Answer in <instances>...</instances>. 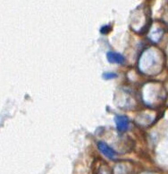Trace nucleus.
Here are the masks:
<instances>
[{
    "label": "nucleus",
    "instance_id": "obj_1",
    "mask_svg": "<svg viewBox=\"0 0 168 174\" xmlns=\"http://www.w3.org/2000/svg\"><path fill=\"white\" fill-rule=\"evenodd\" d=\"M98 148L106 157H107L109 159H114L116 155V153L108 145H107L104 142H98Z\"/></svg>",
    "mask_w": 168,
    "mask_h": 174
},
{
    "label": "nucleus",
    "instance_id": "obj_2",
    "mask_svg": "<svg viewBox=\"0 0 168 174\" xmlns=\"http://www.w3.org/2000/svg\"><path fill=\"white\" fill-rule=\"evenodd\" d=\"M115 121L116 124V128L119 131L124 132L127 130V128L129 127V119L126 116L118 115L115 118Z\"/></svg>",
    "mask_w": 168,
    "mask_h": 174
},
{
    "label": "nucleus",
    "instance_id": "obj_3",
    "mask_svg": "<svg viewBox=\"0 0 168 174\" xmlns=\"http://www.w3.org/2000/svg\"><path fill=\"white\" fill-rule=\"evenodd\" d=\"M107 58L110 63H115V64H122L124 62V57L119 53H115V52H107Z\"/></svg>",
    "mask_w": 168,
    "mask_h": 174
},
{
    "label": "nucleus",
    "instance_id": "obj_4",
    "mask_svg": "<svg viewBox=\"0 0 168 174\" xmlns=\"http://www.w3.org/2000/svg\"><path fill=\"white\" fill-rule=\"evenodd\" d=\"M94 174H112V172H111L109 166L106 163L102 162L96 168V170L94 172Z\"/></svg>",
    "mask_w": 168,
    "mask_h": 174
},
{
    "label": "nucleus",
    "instance_id": "obj_5",
    "mask_svg": "<svg viewBox=\"0 0 168 174\" xmlns=\"http://www.w3.org/2000/svg\"><path fill=\"white\" fill-rule=\"evenodd\" d=\"M116 76H117V75H116V74H115V73H105V74L103 75V77H104V79H106V80L113 79V78L116 77Z\"/></svg>",
    "mask_w": 168,
    "mask_h": 174
},
{
    "label": "nucleus",
    "instance_id": "obj_6",
    "mask_svg": "<svg viewBox=\"0 0 168 174\" xmlns=\"http://www.w3.org/2000/svg\"><path fill=\"white\" fill-rule=\"evenodd\" d=\"M108 31H109L108 25H106V26H104V27H102V28L100 29V31H101L102 33H107V32H108Z\"/></svg>",
    "mask_w": 168,
    "mask_h": 174
}]
</instances>
